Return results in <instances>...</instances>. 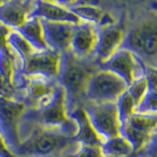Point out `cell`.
Here are the masks:
<instances>
[{
  "instance_id": "d6986e66",
  "label": "cell",
  "mask_w": 157,
  "mask_h": 157,
  "mask_svg": "<svg viewBox=\"0 0 157 157\" xmlns=\"http://www.w3.org/2000/svg\"><path fill=\"white\" fill-rule=\"evenodd\" d=\"M7 46L20 62V67L26 62L32 54L36 51L21 34L15 29H11L6 38Z\"/></svg>"
},
{
  "instance_id": "7a4b0ae2",
  "label": "cell",
  "mask_w": 157,
  "mask_h": 157,
  "mask_svg": "<svg viewBox=\"0 0 157 157\" xmlns=\"http://www.w3.org/2000/svg\"><path fill=\"white\" fill-rule=\"evenodd\" d=\"M99 70L100 65L93 56L78 58L71 51L61 54L57 82L65 91L68 115L82 107L86 102L87 83Z\"/></svg>"
},
{
  "instance_id": "cb8c5ba5",
  "label": "cell",
  "mask_w": 157,
  "mask_h": 157,
  "mask_svg": "<svg viewBox=\"0 0 157 157\" xmlns=\"http://www.w3.org/2000/svg\"><path fill=\"white\" fill-rule=\"evenodd\" d=\"M71 157H104L102 154L101 147L81 145L75 154Z\"/></svg>"
},
{
  "instance_id": "484cf974",
  "label": "cell",
  "mask_w": 157,
  "mask_h": 157,
  "mask_svg": "<svg viewBox=\"0 0 157 157\" xmlns=\"http://www.w3.org/2000/svg\"><path fill=\"white\" fill-rule=\"evenodd\" d=\"M0 157H17L10 151L1 134H0Z\"/></svg>"
},
{
  "instance_id": "2e32d148",
  "label": "cell",
  "mask_w": 157,
  "mask_h": 157,
  "mask_svg": "<svg viewBox=\"0 0 157 157\" xmlns=\"http://www.w3.org/2000/svg\"><path fill=\"white\" fill-rule=\"evenodd\" d=\"M34 4L22 2L21 0H10L0 5V24L9 29H17L29 19Z\"/></svg>"
},
{
  "instance_id": "ba28073f",
  "label": "cell",
  "mask_w": 157,
  "mask_h": 157,
  "mask_svg": "<svg viewBox=\"0 0 157 157\" xmlns=\"http://www.w3.org/2000/svg\"><path fill=\"white\" fill-rule=\"evenodd\" d=\"M27 109L22 101L0 97V134L13 154L20 144L19 125Z\"/></svg>"
},
{
  "instance_id": "4fadbf2b",
  "label": "cell",
  "mask_w": 157,
  "mask_h": 157,
  "mask_svg": "<svg viewBox=\"0 0 157 157\" xmlns=\"http://www.w3.org/2000/svg\"><path fill=\"white\" fill-rule=\"evenodd\" d=\"M57 83V81L41 77H26L24 103L28 109H36L47 102L53 95Z\"/></svg>"
},
{
  "instance_id": "5bb4252c",
  "label": "cell",
  "mask_w": 157,
  "mask_h": 157,
  "mask_svg": "<svg viewBox=\"0 0 157 157\" xmlns=\"http://www.w3.org/2000/svg\"><path fill=\"white\" fill-rule=\"evenodd\" d=\"M97 32L96 26L82 21L76 26L70 51L78 58L93 56L97 41Z\"/></svg>"
},
{
  "instance_id": "603a6c76",
  "label": "cell",
  "mask_w": 157,
  "mask_h": 157,
  "mask_svg": "<svg viewBox=\"0 0 157 157\" xmlns=\"http://www.w3.org/2000/svg\"><path fill=\"white\" fill-rule=\"evenodd\" d=\"M128 92L130 93V95L136 102V104H137L140 102L142 99V97L144 96L145 92L147 90V81L145 78V74L144 76H141L140 78H136L132 82L131 85L128 86L127 88Z\"/></svg>"
},
{
  "instance_id": "3957f363",
  "label": "cell",
  "mask_w": 157,
  "mask_h": 157,
  "mask_svg": "<svg viewBox=\"0 0 157 157\" xmlns=\"http://www.w3.org/2000/svg\"><path fill=\"white\" fill-rule=\"evenodd\" d=\"M70 117L67 112L64 88L57 83L53 95L47 102L36 108L27 109L19 125V137L33 127L56 128L65 125Z\"/></svg>"
},
{
  "instance_id": "f1b7e54d",
  "label": "cell",
  "mask_w": 157,
  "mask_h": 157,
  "mask_svg": "<svg viewBox=\"0 0 157 157\" xmlns=\"http://www.w3.org/2000/svg\"><path fill=\"white\" fill-rule=\"evenodd\" d=\"M104 157H136V156L132 155V156H104Z\"/></svg>"
},
{
  "instance_id": "4316f807",
  "label": "cell",
  "mask_w": 157,
  "mask_h": 157,
  "mask_svg": "<svg viewBox=\"0 0 157 157\" xmlns=\"http://www.w3.org/2000/svg\"><path fill=\"white\" fill-rule=\"evenodd\" d=\"M47 1L54 2V3H56L58 5H61V6L66 7V8H70V7L75 5L77 0H47Z\"/></svg>"
},
{
  "instance_id": "6da1fadb",
  "label": "cell",
  "mask_w": 157,
  "mask_h": 157,
  "mask_svg": "<svg viewBox=\"0 0 157 157\" xmlns=\"http://www.w3.org/2000/svg\"><path fill=\"white\" fill-rule=\"evenodd\" d=\"M78 123L70 117L65 125L56 128L33 127L20 136L17 157H71L80 149L76 140Z\"/></svg>"
},
{
  "instance_id": "8992f818",
  "label": "cell",
  "mask_w": 157,
  "mask_h": 157,
  "mask_svg": "<svg viewBox=\"0 0 157 157\" xmlns=\"http://www.w3.org/2000/svg\"><path fill=\"white\" fill-rule=\"evenodd\" d=\"M128 85L115 74L99 70L91 77L86 86V101L93 103H115Z\"/></svg>"
},
{
  "instance_id": "ac0fdd59",
  "label": "cell",
  "mask_w": 157,
  "mask_h": 157,
  "mask_svg": "<svg viewBox=\"0 0 157 157\" xmlns=\"http://www.w3.org/2000/svg\"><path fill=\"white\" fill-rule=\"evenodd\" d=\"M17 31L36 51L46 50L48 48L43 36V29L40 20L38 18H29Z\"/></svg>"
},
{
  "instance_id": "9a60e30c",
  "label": "cell",
  "mask_w": 157,
  "mask_h": 157,
  "mask_svg": "<svg viewBox=\"0 0 157 157\" xmlns=\"http://www.w3.org/2000/svg\"><path fill=\"white\" fill-rule=\"evenodd\" d=\"M29 18H38L48 22L78 25L82 21L70 9L47 0H36Z\"/></svg>"
},
{
  "instance_id": "f546056e",
  "label": "cell",
  "mask_w": 157,
  "mask_h": 157,
  "mask_svg": "<svg viewBox=\"0 0 157 157\" xmlns=\"http://www.w3.org/2000/svg\"><path fill=\"white\" fill-rule=\"evenodd\" d=\"M1 1H4V3H6V2L10 1V0H0V2H1Z\"/></svg>"
},
{
  "instance_id": "9c48e42d",
  "label": "cell",
  "mask_w": 157,
  "mask_h": 157,
  "mask_svg": "<svg viewBox=\"0 0 157 157\" xmlns=\"http://www.w3.org/2000/svg\"><path fill=\"white\" fill-rule=\"evenodd\" d=\"M101 70L115 74L124 81L128 86L136 78L145 74V67L140 58L130 50L120 48L100 65Z\"/></svg>"
},
{
  "instance_id": "52a82bcc",
  "label": "cell",
  "mask_w": 157,
  "mask_h": 157,
  "mask_svg": "<svg viewBox=\"0 0 157 157\" xmlns=\"http://www.w3.org/2000/svg\"><path fill=\"white\" fill-rule=\"evenodd\" d=\"M82 109L85 110L93 129L104 141L120 135L121 125L115 103L86 101L82 105Z\"/></svg>"
},
{
  "instance_id": "d4e9b609",
  "label": "cell",
  "mask_w": 157,
  "mask_h": 157,
  "mask_svg": "<svg viewBox=\"0 0 157 157\" xmlns=\"http://www.w3.org/2000/svg\"><path fill=\"white\" fill-rule=\"evenodd\" d=\"M102 3L103 0H77L74 6H91L100 8Z\"/></svg>"
},
{
  "instance_id": "ffe728a7",
  "label": "cell",
  "mask_w": 157,
  "mask_h": 157,
  "mask_svg": "<svg viewBox=\"0 0 157 157\" xmlns=\"http://www.w3.org/2000/svg\"><path fill=\"white\" fill-rule=\"evenodd\" d=\"M101 151L103 156L134 155V149H132L131 144L121 135L106 140L101 145Z\"/></svg>"
},
{
  "instance_id": "83f0119b",
  "label": "cell",
  "mask_w": 157,
  "mask_h": 157,
  "mask_svg": "<svg viewBox=\"0 0 157 157\" xmlns=\"http://www.w3.org/2000/svg\"><path fill=\"white\" fill-rule=\"evenodd\" d=\"M121 1L126 2L128 4H139V3L145 1V0H121Z\"/></svg>"
},
{
  "instance_id": "7402d4cb",
  "label": "cell",
  "mask_w": 157,
  "mask_h": 157,
  "mask_svg": "<svg viewBox=\"0 0 157 157\" xmlns=\"http://www.w3.org/2000/svg\"><path fill=\"white\" fill-rule=\"evenodd\" d=\"M115 104L117 107L120 125L123 126L125 124V122L136 112V104L130 95V93L128 92V90H125L118 97Z\"/></svg>"
},
{
  "instance_id": "277c9868",
  "label": "cell",
  "mask_w": 157,
  "mask_h": 157,
  "mask_svg": "<svg viewBox=\"0 0 157 157\" xmlns=\"http://www.w3.org/2000/svg\"><path fill=\"white\" fill-rule=\"evenodd\" d=\"M120 135L130 142L134 155L141 157L155 149L157 114L135 112L120 128Z\"/></svg>"
},
{
  "instance_id": "30bf717a",
  "label": "cell",
  "mask_w": 157,
  "mask_h": 157,
  "mask_svg": "<svg viewBox=\"0 0 157 157\" xmlns=\"http://www.w3.org/2000/svg\"><path fill=\"white\" fill-rule=\"evenodd\" d=\"M61 53L52 49L34 51L21 67V74L25 77H41L57 81L60 70Z\"/></svg>"
},
{
  "instance_id": "8fae6325",
  "label": "cell",
  "mask_w": 157,
  "mask_h": 157,
  "mask_svg": "<svg viewBox=\"0 0 157 157\" xmlns=\"http://www.w3.org/2000/svg\"><path fill=\"white\" fill-rule=\"evenodd\" d=\"M125 33L124 29L118 24L98 29L93 57L99 65L107 61L118 49L121 48Z\"/></svg>"
},
{
  "instance_id": "e0dca14e",
  "label": "cell",
  "mask_w": 157,
  "mask_h": 157,
  "mask_svg": "<svg viewBox=\"0 0 157 157\" xmlns=\"http://www.w3.org/2000/svg\"><path fill=\"white\" fill-rule=\"evenodd\" d=\"M69 117L74 118L78 123V132L75 136L77 141L81 145L86 146H98L101 147L103 144V140L99 135L95 132L91 125V123L88 120L82 107L78 108L71 113Z\"/></svg>"
},
{
  "instance_id": "5b68a950",
  "label": "cell",
  "mask_w": 157,
  "mask_h": 157,
  "mask_svg": "<svg viewBox=\"0 0 157 157\" xmlns=\"http://www.w3.org/2000/svg\"><path fill=\"white\" fill-rule=\"evenodd\" d=\"M121 48L136 55L145 68L156 69V22L145 20L131 28L125 33Z\"/></svg>"
},
{
  "instance_id": "44dd1931",
  "label": "cell",
  "mask_w": 157,
  "mask_h": 157,
  "mask_svg": "<svg viewBox=\"0 0 157 157\" xmlns=\"http://www.w3.org/2000/svg\"><path fill=\"white\" fill-rule=\"evenodd\" d=\"M69 9L80 18L81 21L92 24L96 27L100 25L105 14L101 8L91 6H73Z\"/></svg>"
},
{
  "instance_id": "7c38bea8",
  "label": "cell",
  "mask_w": 157,
  "mask_h": 157,
  "mask_svg": "<svg viewBox=\"0 0 157 157\" xmlns=\"http://www.w3.org/2000/svg\"><path fill=\"white\" fill-rule=\"evenodd\" d=\"M39 20L42 25L43 36L48 48L61 54L70 51L72 38L77 25Z\"/></svg>"
}]
</instances>
